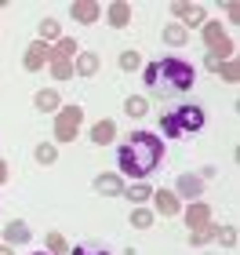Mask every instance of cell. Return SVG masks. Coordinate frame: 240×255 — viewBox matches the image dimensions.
Listing matches in <instances>:
<instances>
[{"label": "cell", "instance_id": "3", "mask_svg": "<svg viewBox=\"0 0 240 255\" xmlns=\"http://www.w3.org/2000/svg\"><path fill=\"white\" fill-rule=\"evenodd\" d=\"M204 128V110L197 102H182V106H171L167 113H160V131L167 138H182V135H193Z\"/></svg>", "mask_w": 240, "mask_h": 255}, {"label": "cell", "instance_id": "25", "mask_svg": "<svg viewBox=\"0 0 240 255\" xmlns=\"http://www.w3.org/2000/svg\"><path fill=\"white\" fill-rule=\"evenodd\" d=\"M164 37H167L171 44H182V40H186V29H182V26H167Z\"/></svg>", "mask_w": 240, "mask_h": 255}, {"label": "cell", "instance_id": "24", "mask_svg": "<svg viewBox=\"0 0 240 255\" xmlns=\"http://www.w3.org/2000/svg\"><path fill=\"white\" fill-rule=\"evenodd\" d=\"M215 234H219L215 226H200L197 234H193V245H204V241H208V237H215Z\"/></svg>", "mask_w": 240, "mask_h": 255}, {"label": "cell", "instance_id": "8", "mask_svg": "<svg viewBox=\"0 0 240 255\" xmlns=\"http://www.w3.org/2000/svg\"><path fill=\"white\" fill-rule=\"evenodd\" d=\"M113 135H117V124H113V121H98L95 128H91V138H95L98 146H106Z\"/></svg>", "mask_w": 240, "mask_h": 255}, {"label": "cell", "instance_id": "20", "mask_svg": "<svg viewBox=\"0 0 240 255\" xmlns=\"http://www.w3.org/2000/svg\"><path fill=\"white\" fill-rule=\"evenodd\" d=\"M48 248H51L55 255H66V252H70V248H66V237H62V234H48Z\"/></svg>", "mask_w": 240, "mask_h": 255}, {"label": "cell", "instance_id": "21", "mask_svg": "<svg viewBox=\"0 0 240 255\" xmlns=\"http://www.w3.org/2000/svg\"><path fill=\"white\" fill-rule=\"evenodd\" d=\"M51 69H55V77H59V80H70V77H73V66L66 62V59H55Z\"/></svg>", "mask_w": 240, "mask_h": 255}, {"label": "cell", "instance_id": "30", "mask_svg": "<svg viewBox=\"0 0 240 255\" xmlns=\"http://www.w3.org/2000/svg\"><path fill=\"white\" fill-rule=\"evenodd\" d=\"M222 73H226V80H237V66H233V62H226Z\"/></svg>", "mask_w": 240, "mask_h": 255}, {"label": "cell", "instance_id": "29", "mask_svg": "<svg viewBox=\"0 0 240 255\" xmlns=\"http://www.w3.org/2000/svg\"><path fill=\"white\" fill-rule=\"evenodd\" d=\"M131 223H135V226H150V223H153V215H150V212H135V215H131Z\"/></svg>", "mask_w": 240, "mask_h": 255}, {"label": "cell", "instance_id": "26", "mask_svg": "<svg viewBox=\"0 0 240 255\" xmlns=\"http://www.w3.org/2000/svg\"><path fill=\"white\" fill-rule=\"evenodd\" d=\"M37 160H40V164H51V160H55V146H40L37 149Z\"/></svg>", "mask_w": 240, "mask_h": 255}, {"label": "cell", "instance_id": "27", "mask_svg": "<svg viewBox=\"0 0 240 255\" xmlns=\"http://www.w3.org/2000/svg\"><path fill=\"white\" fill-rule=\"evenodd\" d=\"M59 55H77V40L62 37V40H59Z\"/></svg>", "mask_w": 240, "mask_h": 255}, {"label": "cell", "instance_id": "16", "mask_svg": "<svg viewBox=\"0 0 240 255\" xmlns=\"http://www.w3.org/2000/svg\"><path fill=\"white\" fill-rule=\"evenodd\" d=\"M150 186H142V182H135V186L128 190V201H135V204H142V201H150Z\"/></svg>", "mask_w": 240, "mask_h": 255}, {"label": "cell", "instance_id": "2", "mask_svg": "<svg viewBox=\"0 0 240 255\" xmlns=\"http://www.w3.org/2000/svg\"><path fill=\"white\" fill-rule=\"evenodd\" d=\"M193 80H197V69H193L186 59H175V55L146 66V88H150V95H157V99L182 95V91L193 88Z\"/></svg>", "mask_w": 240, "mask_h": 255}, {"label": "cell", "instance_id": "6", "mask_svg": "<svg viewBox=\"0 0 240 255\" xmlns=\"http://www.w3.org/2000/svg\"><path fill=\"white\" fill-rule=\"evenodd\" d=\"M48 55H51V48H48V44H44V40H37V44H33V48H29V55H26V69H40Z\"/></svg>", "mask_w": 240, "mask_h": 255}, {"label": "cell", "instance_id": "13", "mask_svg": "<svg viewBox=\"0 0 240 255\" xmlns=\"http://www.w3.org/2000/svg\"><path fill=\"white\" fill-rule=\"evenodd\" d=\"M7 241H29V226L26 223H7Z\"/></svg>", "mask_w": 240, "mask_h": 255}, {"label": "cell", "instance_id": "33", "mask_svg": "<svg viewBox=\"0 0 240 255\" xmlns=\"http://www.w3.org/2000/svg\"><path fill=\"white\" fill-rule=\"evenodd\" d=\"M37 255H48V252H37Z\"/></svg>", "mask_w": 240, "mask_h": 255}, {"label": "cell", "instance_id": "18", "mask_svg": "<svg viewBox=\"0 0 240 255\" xmlns=\"http://www.w3.org/2000/svg\"><path fill=\"white\" fill-rule=\"evenodd\" d=\"M59 106V95H55V91H40L37 95V110H55Z\"/></svg>", "mask_w": 240, "mask_h": 255}, {"label": "cell", "instance_id": "14", "mask_svg": "<svg viewBox=\"0 0 240 255\" xmlns=\"http://www.w3.org/2000/svg\"><path fill=\"white\" fill-rule=\"evenodd\" d=\"M124 110H128L131 117H146V110H150V106H146V99H139V95H131L128 102H124Z\"/></svg>", "mask_w": 240, "mask_h": 255}, {"label": "cell", "instance_id": "7", "mask_svg": "<svg viewBox=\"0 0 240 255\" xmlns=\"http://www.w3.org/2000/svg\"><path fill=\"white\" fill-rule=\"evenodd\" d=\"M98 15H102V7H98V4H87V0L73 4V18H80V22H98Z\"/></svg>", "mask_w": 240, "mask_h": 255}, {"label": "cell", "instance_id": "23", "mask_svg": "<svg viewBox=\"0 0 240 255\" xmlns=\"http://www.w3.org/2000/svg\"><path fill=\"white\" fill-rule=\"evenodd\" d=\"M40 37H44V40H55V37H59V22H51V18L40 22Z\"/></svg>", "mask_w": 240, "mask_h": 255}, {"label": "cell", "instance_id": "31", "mask_svg": "<svg viewBox=\"0 0 240 255\" xmlns=\"http://www.w3.org/2000/svg\"><path fill=\"white\" fill-rule=\"evenodd\" d=\"M4 179H7V164L0 160V182H4Z\"/></svg>", "mask_w": 240, "mask_h": 255}, {"label": "cell", "instance_id": "19", "mask_svg": "<svg viewBox=\"0 0 240 255\" xmlns=\"http://www.w3.org/2000/svg\"><path fill=\"white\" fill-rule=\"evenodd\" d=\"M95 186L102 190V193H120V179H113V175H102Z\"/></svg>", "mask_w": 240, "mask_h": 255}, {"label": "cell", "instance_id": "1", "mask_svg": "<svg viewBox=\"0 0 240 255\" xmlns=\"http://www.w3.org/2000/svg\"><path fill=\"white\" fill-rule=\"evenodd\" d=\"M160 160H164V142L153 135V131H135L128 142L117 149V164L128 179L142 182L150 179L153 171L160 168Z\"/></svg>", "mask_w": 240, "mask_h": 255}, {"label": "cell", "instance_id": "10", "mask_svg": "<svg viewBox=\"0 0 240 255\" xmlns=\"http://www.w3.org/2000/svg\"><path fill=\"white\" fill-rule=\"evenodd\" d=\"M208 219H211L208 204H193L189 212H186V223H189V226H208Z\"/></svg>", "mask_w": 240, "mask_h": 255}, {"label": "cell", "instance_id": "15", "mask_svg": "<svg viewBox=\"0 0 240 255\" xmlns=\"http://www.w3.org/2000/svg\"><path fill=\"white\" fill-rule=\"evenodd\" d=\"M178 190L186 193V197H197V193H200V179H193V175H182V179H178Z\"/></svg>", "mask_w": 240, "mask_h": 255}, {"label": "cell", "instance_id": "22", "mask_svg": "<svg viewBox=\"0 0 240 255\" xmlns=\"http://www.w3.org/2000/svg\"><path fill=\"white\" fill-rule=\"evenodd\" d=\"M70 255H109L106 248H98V245H77Z\"/></svg>", "mask_w": 240, "mask_h": 255}, {"label": "cell", "instance_id": "5", "mask_svg": "<svg viewBox=\"0 0 240 255\" xmlns=\"http://www.w3.org/2000/svg\"><path fill=\"white\" fill-rule=\"evenodd\" d=\"M204 33H208V44H211V55H219V59H226V55L233 51V44L226 40V33L219 29V22H208L204 26Z\"/></svg>", "mask_w": 240, "mask_h": 255}, {"label": "cell", "instance_id": "28", "mask_svg": "<svg viewBox=\"0 0 240 255\" xmlns=\"http://www.w3.org/2000/svg\"><path fill=\"white\" fill-rule=\"evenodd\" d=\"M120 66H124V69H135V66H139V55H135V51H124V55H120Z\"/></svg>", "mask_w": 240, "mask_h": 255}, {"label": "cell", "instance_id": "17", "mask_svg": "<svg viewBox=\"0 0 240 255\" xmlns=\"http://www.w3.org/2000/svg\"><path fill=\"white\" fill-rule=\"evenodd\" d=\"M77 69H80V73H95V69H98V59H95L91 51H84V55H80V62H77Z\"/></svg>", "mask_w": 240, "mask_h": 255}, {"label": "cell", "instance_id": "4", "mask_svg": "<svg viewBox=\"0 0 240 255\" xmlns=\"http://www.w3.org/2000/svg\"><path fill=\"white\" fill-rule=\"evenodd\" d=\"M80 121H84V110H77V106L62 110V113H59V121H55V138H59V142H70V138H77Z\"/></svg>", "mask_w": 240, "mask_h": 255}, {"label": "cell", "instance_id": "32", "mask_svg": "<svg viewBox=\"0 0 240 255\" xmlns=\"http://www.w3.org/2000/svg\"><path fill=\"white\" fill-rule=\"evenodd\" d=\"M0 255H11V248H7V245H4V248H0Z\"/></svg>", "mask_w": 240, "mask_h": 255}, {"label": "cell", "instance_id": "9", "mask_svg": "<svg viewBox=\"0 0 240 255\" xmlns=\"http://www.w3.org/2000/svg\"><path fill=\"white\" fill-rule=\"evenodd\" d=\"M153 197H157V212H160V215H175V212H178V201H175V193L160 190V193H153Z\"/></svg>", "mask_w": 240, "mask_h": 255}, {"label": "cell", "instance_id": "11", "mask_svg": "<svg viewBox=\"0 0 240 255\" xmlns=\"http://www.w3.org/2000/svg\"><path fill=\"white\" fill-rule=\"evenodd\" d=\"M109 22H113L117 29H124V26L131 22V7H128V4H113V7H109Z\"/></svg>", "mask_w": 240, "mask_h": 255}, {"label": "cell", "instance_id": "12", "mask_svg": "<svg viewBox=\"0 0 240 255\" xmlns=\"http://www.w3.org/2000/svg\"><path fill=\"white\" fill-rule=\"evenodd\" d=\"M175 15L178 18H189V26L204 22V7H189V4H175Z\"/></svg>", "mask_w": 240, "mask_h": 255}]
</instances>
